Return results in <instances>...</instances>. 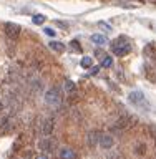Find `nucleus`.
<instances>
[{
  "instance_id": "obj_1",
  "label": "nucleus",
  "mask_w": 156,
  "mask_h": 159,
  "mask_svg": "<svg viewBox=\"0 0 156 159\" xmlns=\"http://www.w3.org/2000/svg\"><path fill=\"white\" fill-rule=\"evenodd\" d=\"M45 103L48 104V106H58L60 103H62V96H60V89L57 86L47 89V93H45Z\"/></svg>"
},
{
  "instance_id": "obj_23",
  "label": "nucleus",
  "mask_w": 156,
  "mask_h": 159,
  "mask_svg": "<svg viewBox=\"0 0 156 159\" xmlns=\"http://www.w3.org/2000/svg\"><path fill=\"white\" fill-rule=\"evenodd\" d=\"M58 27H62V28H67L68 27V23H65V22H57Z\"/></svg>"
},
{
  "instance_id": "obj_10",
  "label": "nucleus",
  "mask_w": 156,
  "mask_h": 159,
  "mask_svg": "<svg viewBox=\"0 0 156 159\" xmlns=\"http://www.w3.org/2000/svg\"><path fill=\"white\" fill-rule=\"evenodd\" d=\"M48 47L52 48L55 53H63V52H65V43H62V42H57V40H53V42H50V45H48Z\"/></svg>"
},
{
  "instance_id": "obj_24",
  "label": "nucleus",
  "mask_w": 156,
  "mask_h": 159,
  "mask_svg": "<svg viewBox=\"0 0 156 159\" xmlns=\"http://www.w3.org/2000/svg\"><path fill=\"white\" fill-rule=\"evenodd\" d=\"M23 157H25V159H32V152H30V151H27V152L23 154Z\"/></svg>"
},
{
  "instance_id": "obj_18",
  "label": "nucleus",
  "mask_w": 156,
  "mask_h": 159,
  "mask_svg": "<svg viewBox=\"0 0 156 159\" xmlns=\"http://www.w3.org/2000/svg\"><path fill=\"white\" fill-rule=\"evenodd\" d=\"M136 154H139V156L146 154V146H144V144H138L136 146Z\"/></svg>"
},
{
  "instance_id": "obj_8",
  "label": "nucleus",
  "mask_w": 156,
  "mask_h": 159,
  "mask_svg": "<svg viewBox=\"0 0 156 159\" xmlns=\"http://www.w3.org/2000/svg\"><path fill=\"white\" fill-rule=\"evenodd\" d=\"M58 157L60 159H77V154H75V151L72 148L63 146V148H60V151H58Z\"/></svg>"
},
{
  "instance_id": "obj_9",
  "label": "nucleus",
  "mask_w": 156,
  "mask_h": 159,
  "mask_svg": "<svg viewBox=\"0 0 156 159\" xmlns=\"http://www.w3.org/2000/svg\"><path fill=\"white\" fill-rule=\"evenodd\" d=\"M128 99H130V103H133V104H143L144 103V94L141 93V91H131L130 93V96H128Z\"/></svg>"
},
{
  "instance_id": "obj_7",
  "label": "nucleus",
  "mask_w": 156,
  "mask_h": 159,
  "mask_svg": "<svg viewBox=\"0 0 156 159\" xmlns=\"http://www.w3.org/2000/svg\"><path fill=\"white\" fill-rule=\"evenodd\" d=\"M38 148H40V151H43V152H52L53 148H55V143H53L50 138L45 136L42 141L38 143Z\"/></svg>"
},
{
  "instance_id": "obj_16",
  "label": "nucleus",
  "mask_w": 156,
  "mask_h": 159,
  "mask_svg": "<svg viewBox=\"0 0 156 159\" xmlns=\"http://www.w3.org/2000/svg\"><path fill=\"white\" fill-rule=\"evenodd\" d=\"M45 20H47V17H45V15H42V13L33 15V23H35V25H43Z\"/></svg>"
},
{
  "instance_id": "obj_4",
  "label": "nucleus",
  "mask_w": 156,
  "mask_h": 159,
  "mask_svg": "<svg viewBox=\"0 0 156 159\" xmlns=\"http://www.w3.org/2000/svg\"><path fill=\"white\" fill-rule=\"evenodd\" d=\"M113 144H115V139H113L111 134H108V133H102V134H100V144H98V146L102 149H111Z\"/></svg>"
},
{
  "instance_id": "obj_5",
  "label": "nucleus",
  "mask_w": 156,
  "mask_h": 159,
  "mask_svg": "<svg viewBox=\"0 0 156 159\" xmlns=\"http://www.w3.org/2000/svg\"><path fill=\"white\" fill-rule=\"evenodd\" d=\"M53 129H55V119L53 118H47V119H43V123H42V134L43 136H50V134L53 133Z\"/></svg>"
},
{
  "instance_id": "obj_6",
  "label": "nucleus",
  "mask_w": 156,
  "mask_h": 159,
  "mask_svg": "<svg viewBox=\"0 0 156 159\" xmlns=\"http://www.w3.org/2000/svg\"><path fill=\"white\" fill-rule=\"evenodd\" d=\"M100 134L102 133H98V131H90L87 134V146L88 148H97L98 144H100Z\"/></svg>"
},
{
  "instance_id": "obj_19",
  "label": "nucleus",
  "mask_w": 156,
  "mask_h": 159,
  "mask_svg": "<svg viewBox=\"0 0 156 159\" xmlns=\"http://www.w3.org/2000/svg\"><path fill=\"white\" fill-rule=\"evenodd\" d=\"M43 32L47 33V35H50V37H55V33H57V32H55L53 28H50V27H47V28H43Z\"/></svg>"
},
{
  "instance_id": "obj_26",
  "label": "nucleus",
  "mask_w": 156,
  "mask_h": 159,
  "mask_svg": "<svg viewBox=\"0 0 156 159\" xmlns=\"http://www.w3.org/2000/svg\"><path fill=\"white\" fill-rule=\"evenodd\" d=\"M2 109H3V103L0 101V111H2Z\"/></svg>"
},
{
  "instance_id": "obj_15",
  "label": "nucleus",
  "mask_w": 156,
  "mask_h": 159,
  "mask_svg": "<svg viewBox=\"0 0 156 159\" xmlns=\"http://www.w3.org/2000/svg\"><path fill=\"white\" fill-rule=\"evenodd\" d=\"M102 66H105V68L113 66V58H111V57H108V55H105V57L102 58Z\"/></svg>"
},
{
  "instance_id": "obj_20",
  "label": "nucleus",
  "mask_w": 156,
  "mask_h": 159,
  "mask_svg": "<svg viewBox=\"0 0 156 159\" xmlns=\"http://www.w3.org/2000/svg\"><path fill=\"white\" fill-rule=\"evenodd\" d=\"M98 25H100V27H103V28H106V32H111V27H110L108 23H105V22H100Z\"/></svg>"
},
{
  "instance_id": "obj_25",
  "label": "nucleus",
  "mask_w": 156,
  "mask_h": 159,
  "mask_svg": "<svg viewBox=\"0 0 156 159\" xmlns=\"http://www.w3.org/2000/svg\"><path fill=\"white\" fill-rule=\"evenodd\" d=\"M37 159H48V156H47V152H45V154H40V156H37Z\"/></svg>"
},
{
  "instance_id": "obj_2",
  "label": "nucleus",
  "mask_w": 156,
  "mask_h": 159,
  "mask_svg": "<svg viewBox=\"0 0 156 159\" xmlns=\"http://www.w3.org/2000/svg\"><path fill=\"white\" fill-rule=\"evenodd\" d=\"M111 52L116 55V57H126V55L131 52V45L130 43H125V42H120V38L111 45Z\"/></svg>"
},
{
  "instance_id": "obj_14",
  "label": "nucleus",
  "mask_w": 156,
  "mask_h": 159,
  "mask_svg": "<svg viewBox=\"0 0 156 159\" xmlns=\"http://www.w3.org/2000/svg\"><path fill=\"white\" fill-rule=\"evenodd\" d=\"M92 65H93V58L92 57H83L82 60H80V66L82 68H92Z\"/></svg>"
},
{
  "instance_id": "obj_3",
  "label": "nucleus",
  "mask_w": 156,
  "mask_h": 159,
  "mask_svg": "<svg viewBox=\"0 0 156 159\" xmlns=\"http://www.w3.org/2000/svg\"><path fill=\"white\" fill-rule=\"evenodd\" d=\"M3 30H5V35L12 40V42H15L18 37H20V25H17V23H12V22H7L3 25Z\"/></svg>"
},
{
  "instance_id": "obj_13",
  "label": "nucleus",
  "mask_w": 156,
  "mask_h": 159,
  "mask_svg": "<svg viewBox=\"0 0 156 159\" xmlns=\"http://www.w3.org/2000/svg\"><path fill=\"white\" fill-rule=\"evenodd\" d=\"M92 42H93L95 45H100V47H102V45H105V43H106V38H105L103 35H98V33H95V35H92Z\"/></svg>"
},
{
  "instance_id": "obj_12",
  "label": "nucleus",
  "mask_w": 156,
  "mask_h": 159,
  "mask_svg": "<svg viewBox=\"0 0 156 159\" xmlns=\"http://www.w3.org/2000/svg\"><path fill=\"white\" fill-rule=\"evenodd\" d=\"M130 126V119L128 118H121V119H118L116 121V124H115V129H125V128H128Z\"/></svg>"
},
{
  "instance_id": "obj_11",
  "label": "nucleus",
  "mask_w": 156,
  "mask_h": 159,
  "mask_svg": "<svg viewBox=\"0 0 156 159\" xmlns=\"http://www.w3.org/2000/svg\"><path fill=\"white\" fill-rule=\"evenodd\" d=\"M63 89L67 94H73L75 91H77V84H75L72 80H67V81L63 83Z\"/></svg>"
},
{
  "instance_id": "obj_22",
  "label": "nucleus",
  "mask_w": 156,
  "mask_h": 159,
  "mask_svg": "<svg viewBox=\"0 0 156 159\" xmlns=\"http://www.w3.org/2000/svg\"><path fill=\"white\" fill-rule=\"evenodd\" d=\"M95 55H97V58H103V57H105V53L102 52V50H97V52H95Z\"/></svg>"
},
{
  "instance_id": "obj_17",
  "label": "nucleus",
  "mask_w": 156,
  "mask_h": 159,
  "mask_svg": "<svg viewBox=\"0 0 156 159\" xmlns=\"http://www.w3.org/2000/svg\"><path fill=\"white\" fill-rule=\"evenodd\" d=\"M70 47H72L75 52H78V53L82 52V45H80L78 40H72V42H70Z\"/></svg>"
},
{
  "instance_id": "obj_21",
  "label": "nucleus",
  "mask_w": 156,
  "mask_h": 159,
  "mask_svg": "<svg viewBox=\"0 0 156 159\" xmlns=\"http://www.w3.org/2000/svg\"><path fill=\"white\" fill-rule=\"evenodd\" d=\"M98 70H100V66H92L90 68V75H98Z\"/></svg>"
}]
</instances>
